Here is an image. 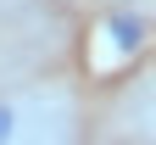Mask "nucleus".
<instances>
[{
    "instance_id": "obj_1",
    "label": "nucleus",
    "mask_w": 156,
    "mask_h": 145,
    "mask_svg": "<svg viewBox=\"0 0 156 145\" xmlns=\"http://www.w3.org/2000/svg\"><path fill=\"white\" fill-rule=\"evenodd\" d=\"M101 45H106V67L112 61H128L134 50L145 45V23H140V11H117L101 23Z\"/></svg>"
},
{
    "instance_id": "obj_2",
    "label": "nucleus",
    "mask_w": 156,
    "mask_h": 145,
    "mask_svg": "<svg viewBox=\"0 0 156 145\" xmlns=\"http://www.w3.org/2000/svg\"><path fill=\"white\" fill-rule=\"evenodd\" d=\"M17 129H23V112L11 100H0V145H17Z\"/></svg>"
}]
</instances>
